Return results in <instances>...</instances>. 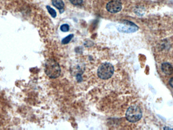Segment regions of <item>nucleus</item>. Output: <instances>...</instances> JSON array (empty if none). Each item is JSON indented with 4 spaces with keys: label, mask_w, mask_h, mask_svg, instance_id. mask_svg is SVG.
<instances>
[{
    "label": "nucleus",
    "mask_w": 173,
    "mask_h": 130,
    "mask_svg": "<svg viewBox=\"0 0 173 130\" xmlns=\"http://www.w3.org/2000/svg\"><path fill=\"white\" fill-rule=\"evenodd\" d=\"M69 1L73 5L76 6H78L83 4V0H69Z\"/></svg>",
    "instance_id": "11"
},
{
    "label": "nucleus",
    "mask_w": 173,
    "mask_h": 130,
    "mask_svg": "<svg viewBox=\"0 0 173 130\" xmlns=\"http://www.w3.org/2000/svg\"><path fill=\"white\" fill-rule=\"evenodd\" d=\"M119 31L125 33L134 32L138 30V27L136 24L129 21H125L124 22V25H119L117 28Z\"/></svg>",
    "instance_id": "4"
},
{
    "label": "nucleus",
    "mask_w": 173,
    "mask_h": 130,
    "mask_svg": "<svg viewBox=\"0 0 173 130\" xmlns=\"http://www.w3.org/2000/svg\"><path fill=\"white\" fill-rule=\"evenodd\" d=\"M52 4L53 6L59 10L60 11L64 9V4L63 0H52Z\"/></svg>",
    "instance_id": "7"
},
{
    "label": "nucleus",
    "mask_w": 173,
    "mask_h": 130,
    "mask_svg": "<svg viewBox=\"0 0 173 130\" xmlns=\"http://www.w3.org/2000/svg\"><path fill=\"white\" fill-rule=\"evenodd\" d=\"M47 9L48 10V11L49 12V14L51 15L53 18H55L57 16V13L56 12L54 9H53L50 6H47L46 7Z\"/></svg>",
    "instance_id": "9"
},
{
    "label": "nucleus",
    "mask_w": 173,
    "mask_h": 130,
    "mask_svg": "<svg viewBox=\"0 0 173 130\" xmlns=\"http://www.w3.org/2000/svg\"><path fill=\"white\" fill-rule=\"evenodd\" d=\"M169 85L171 86L173 88V77L171 78L169 81Z\"/></svg>",
    "instance_id": "12"
},
{
    "label": "nucleus",
    "mask_w": 173,
    "mask_h": 130,
    "mask_svg": "<svg viewBox=\"0 0 173 130\" xmlns=\"http://www.w3.org/2000/svg\"><path fill=\"white\" fill-rule=\"evenodd\" d=\"M106 9L111 13L119 12L122 8L121 2L119 0H114L108 3L106 5Z\"/></svg>",
    "instance_id": "5"
},
{
    "label": "nucleus",
    "mask_w": 173,
    "mask_h": 130,
    "mask_svg": "<svg viewBox=\"0 0 173 130\" xmlns=\"http://www.w3.org/2000/svg\"><path fill=\"white\" fill-rule=\"evenodd\" d=\"M73 37V34H69L68 36H67L66 37H64L62 41V44H63V45L68 44L71 41V40L72 39Z\"/></svg>",
    "instance_id": "8"
},
{
    "label": "nucleus",
    "mask_w": 173,
    "mask_h": 130,
    "mask_svg": "<svg viewBox=\"0 0 173 130\" xmlns=\"http://www.w3.org/2000/svg\"><path fill=\"white\" fill-rule=\"evenodd\" d=\"M162 70L166 75H170L173 73V68L170 64L165 63L162 65Z\"/></svg>",
    "instance_id": "6"
},
{
    "label": "nucleus",
    "mask_w": 173,
    "mask_h": 130,
    "mask_svg": "<svg viewBox=\"0 0 173 130\" xmlns=\"http://www.w3.org/2000/svg\"><path fill=\"white\" fill-rule=\"evenodd\" d=\"M45 71L47 75L52 79L58 78L61 74V68L59 64L53 59L47 60L45 64Z\"/></svg>",
    "instance_id": "1"
},
{
    "label": "nucleus",
    "mask_w": 173,
    "mask_h": 130,
    "mask_svg": "<svg viewBox=\"0 0 173 130\" xmlns=\"http://www.w3.org/2000/svg\"><path fill=\"white\" fill-rule=\"evenodd\" d=\"M114 66L109 63H104L99 67L97 75L103 80H107L111 78L114 75Z\"/></svg>",
    "instance_id": "2"
},
{
    "label": "nucleus",
    "mask_w": 173,
    "mask_h": 130,
    "mask_svg": "<svg viewBox=\"0 0 173 130\" xmlns=\"http://www.w3.org/2000/svg\"><path fill=\"white\" fill-rule=\"evenodd\" d=\"M142 112L141 108L136 105H132L129 108L126 113V117L131 123H135L141 119Z\"/></svg>",
    "instance_id": "3"
},
{
    "label": "nucleus",
    "mask_w": 173,
    "mask_h": 130,
    "mask_svg": "<svg viewBox=\"0 0 173 130\" xmlns=\"http://www.w3.org/2000/svg\"><path fill=\"white\" fill-rule=\"evenodd\" d=\"M60 30H61L62 31L64 32L68 31L69 30V25L67 24H63L60 27Z\"/></svg>",
    "instance_id": "10"
}]
</instances>
